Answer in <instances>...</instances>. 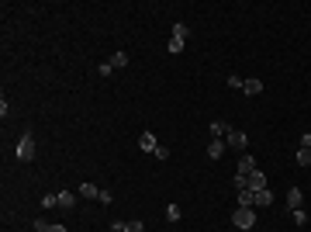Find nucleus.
<instances>
[{
  "instance_id": "23",
  "label": "nucleus",
  "mask_w": 311,
  "mask_h": 232,
  "mask_svg": "<svg viewBox=\"0 0 311 232\" xmlns=\"http://www.w3.org/2000/svg\"><path fill=\"white\" fill-rule=\"evenodd\" d=\"M152 156H156V160H170V149H166V146H156Z\"/></svg>"
},
{
  "instance_id": "22",
  "label": "nucleus",
  "mask_w": 311,
  "mask_h": 232,
  "mask_svg": "<svg viewBox=\"0 0 311 232\" xmlns=\"http://www.w3.org/2000/svg\"><path fill=\"white\" fill-rule=\"evenodd\" d=\"M173 38H187V24H183V21L173 24Z\"/></svg>"
},
{
  "instance_id": "19",
  "label": "nucleus",
  "mask_w": 311,
  "mask_h": 232,
  "mask_svg": "<svg viewBox=\"0 0 311 232\" xmlns=\"http://www.w3.org/2000/svg\"><path fill=\"white\" fill-rule=\"evenodd\" d=\"M242 84H246L242 76H235V73H228V87H232V90H242Z\"/></svg>"
},
{
  "instance_id": "25",
  "label": "nucleus",
  "mask_w": 311,
  "mask_h": 232,
  "mask_svg": "<svg viewBox=\"0 0 311 232\" xmlns=\"http://www.w3.org/2000/svg\"><path fill=\"white\" fill-rule=\"evenodd\" d=\"M97 73H100V76H111V73H114V66H111V63H100V66H97Z\"/></svg>"
},
{
  "instance_id": "10",
  "label": "nucleus",
  "mask_w": 311,
  "mask_h": 232,
  "mask_svg": "<svg viewBox=\"0 0 311 232\" xmlns=\"http://www.w3.org/2000/svg\"><path fill=\"white\" fill-rule=\"evenodd\" d=\"M270 205H273V190H256V208H270Z\"/></svg>"
},
{
  "instance_id": "14",
  "label": "nucleus",
  "mask_w": 311,
  "mask_h": 232,
  "mask_svg": "<svg viewBox=\"0 0 311 232\" xmlns=\"http://www.w3.org/2000/svg\"><path fill=\"white\" fill-rule=\"evenodd\" d=\"M107 63H111L114 69H121V66H128V52H121V49H118V52H114V56H111Z\"/></svg>"
},
{
  "instance_id": "11",
  "label": "nucleus",
  "mask_w": 311,
  "mask_h": 232,
  "mask_svg": "<svg viewBox=\"0 0 311 232\" xmlns=\"http://www.w3.org/2000/svg\"><path fill=\"white\" fill-rule=\"evenodd\" d=\"M242 90H246L249 97H256V94H263V80H259V76H253V80L242 84Z\"/></svg>"
},
{
  "instance_id": "4",
  "label": "nucleus",
  "mask_w": 311,
  "mask_h": 232,
  "mask_svg": "<svg viewBox=\"0 0 311 232\" xmlns=\"http://www.w3.org/2000/svg\"><path fill=\"white\" fill-rule=\"evenodd\" d=\"M259 167H256V160L249 156V152H242L239 156V177H249V173H256Z\"/></svg>"
},
{
  "instance_id": "17",
  "label": "nucleus",
  "mask_w": 311,
  "mask_h": 232,
  "mask_svg": "<svg viewBox=\"0 0 311 232\" xmlns=\"http://www.w3.org/2000/svg\"><path fill=\"white\" fill-rule=\"evenodd\" d=\"M166 49H170V56H180V52H183V38H170Z\"/></svg>"
},
{
  "instance_id": "8",
  "label": "nucleus",
  "mask_w": 311,
  "mask_h": 232,
  "mask_svg": "<svg viewBox=\"0 0 311 232\" xmlns=\"http://www.w3.org/2000/svg\"><path fill=\"white\" fill-rule=\"evenodd\" d=\"M80 194H83V198H90V201H100V187L87 180V184H80Z\"/></svg>"
},
{
  "instance_id": "28",
  "label": "nucleus",
  "mask_w": 311,
  "mask_h": 232,
  "mask_svg": "<svg viewBox=\"0 0 311 232\" xmlns=\"http://www.w3.org/2000/svg\"><path fill=\"white\" fill-rule=\"evenodd\" d=\"M49 232H69L66 225H49Z\"/></svg>"
},
{
  "instance_id": "26",
  "label": "nucleus",
  "mask_w": 311,
  "mask_h": 232,
  "mask_svg": "<svg viewBox=\"0 0 311 232\" xmlns=\"http://www.w3.org/2000/svg\"><path fill=\"white\" fill-rule=\"evenodd\" d=\"M35 232H49V222L45 218H35Z\"/></svg>"
},
{
  "instance_id": "16",
  "label": "nucleus",
  "mask_w": 311,
  "mask_h": 232,
  "mask_svg": "<svg viewBox=\"0 0 311 232\" xmlns=\"http://www.w3.org/2000/svg\"><path fill=\"white\" fill-rule=\"evenodd\" d=\"M297 167H311V149H297Z\"/></svg>"
},
{
  "instance_id": "6",
  "label": "nucleus",
  "mask_w": 311,
  "mask_h": 232,
  "mask_svg": "<svg viewBox=\"0 0 311 232\" xmlns=\"http://www.w3.org/2000/svg\"><path fill=\"white\" fill-rule=\"evenodd\" d=\"M56 198H59V208H62V211H73V208H76V194H73V190H59Z\"/></svg>"
},
{
  "instance_id": "2",
  "label": "nucleus",
  "mask_w": 311,
  "mask_h": 232,
  "mask_svg": "<svg viewBox=\"0 0 311 232\" xmlns=\"http://www.w3.org/2000/svg\"><path fill=\"white\" fill-rule=\"evenodd\" d=\"M232 225H235V229H242V232H246V229H253V225H256V211L239 205L235 211H232Z\"/></svg>"
},
{
  "instance_id": "1",
  "label": "nucleus",
  "mask_w": 311,
  "mask_h": 232,
  "mask_svg": "<svg viewBox=\"0 0 311 232\" xmlns=\"http://www.w3.org/2000/svg\"><path fill=\"white\" fill-rule=\"evenodd\" d=\"M14 152H18V160H21V163H31V160H35V135L24 132V135L18 139V149H14Z\"/></svg>"
},
{
  "instance_id": "20",
  "label": "nucleus",
  "mask_w": 311,
  "mask_h": 232,
  "mask_svg": "<svg viewBox=\"0 0 311 232\" xmlns=\"http://www.w3.org/2000/svg\"><path fill=\"white\" fill-rule=\"evenodd\" d=\"M42 208H59V198L56 194H42Z\"/></svg>"
},
{
  "instance_id": "5",
  "label": "nucleus",
  "mask_w": 311,
  "mask_h": 232,
  "mask_svg": "<svg viewBox=\"0 0 311 232\" xmlns=\"http://www.w3.org/2000/svg\"><path fill=\"white\" fill-rule=\"evenodd\" d=\"M270 184H266V173L263 170H256V173H249V190L256 194V190H266Z\"/></svg>"
},
{
  "instance_id": "13",
  "label": "nucleus",
  "mask_w": 311,
  "mask_h": 232,
  "mask_svg": "<svg viewBox=\"0 0 311 232\" xmlns=\"http://www.w3.org/2000/svg\"><path fill=\"white\" fill-rule=\"evenodd\" d=\"M239 205H242V208H256V194H253L249 187H242V190H239Z\"/></svg>"
},
{
  "instance_id": "24",
  "label": "nucleus",
  "mask_w": 311,
  "mask_h": 232,
  "mask_svg": "<svg viewBox=\"0 0 311 232\" xmlns=\"http://www.w3.org/2000/svg\"><path fill=\"white\" fill-rule=\"evenodd\" d=\"M125 232H145V225L135 218V222H128V225H125Z\"/></svg>"
},
{
  "instance_id": "12",
  "label": "nucleus",
  "mask_w": 311,
  "mask_h": 232,
  "mask_svg": "<svg viewBox=\"0 0 311 232\" xmlns=\"http://www.w3.org/2000/svg\"><path fill=\"white\" fill-rule=\"evenodd\" d=\"M138 146H142L145 152H156V146H159V142H156V135H152V132H142V135H138Z\"/></svg>"
},
{
  "instance_id": "18",
  "label": "nucleus",
  "mask_w": 311,
  "mask_h": 232,
  "mask_svg": "<svg viewBox=\"0 0 311 232\" xmlns=\"http://www.w3.org/2000/svg\"><path fill=\"white\" fill-rule=\"evenodd\" d=\"M180 215H183L180 205H166V218H170V222H180Z\"/></svg>"
},
{
  "instance_id": "27",
  "label": "nucleus",
  "mask_w": 311,
  "mask_h": 232,
  "mask_svg": "<svg viewBox=\"0 0 311 232\" xmlns=\"http://www.w3.org/2000/svg\"><path fill=\"white\" fill-rule=\"evenodd\" d=\"M125 225H128V222H121V218H114V222H111V232H125Z\"/></svg>"
},
{
  "instance_id": "9",
  "label": "nucleus",
  "mask_w": 311,
  "mask_h": 232,
  "mask_svg": "<svg viewBox=\"0 0 311 232\" xmlns=\"http://www.w3.org/2000/svg\"><path fill=\"white\" fill-rule=\"evenodd\" d=\"M301 201H304V194H301V187H291V190H287V208L294 211V208H301Z\"/></svg>"
},
{
  "instance_id": "21",
  "label": "nucleus",
  "mask_w": 311,
  "mask_h": 232,
  "mask_svg": "<svg viewBox=\"0 0 311 232\" xmlns=\"http://www.w3.org/2000/svg\"><path fill=\"white\" fill-rule=\"evenodd\" d=\"M291 218H294V225H308V215H304L301 208H294V211H291Z\"/></svg>"
},
{
  "instance_id": "3",
  "label": "nucleus",
  "mask_w": 311,
  "mask_h": 232,
  "mask_svg": "<svg viewBox=\"0 0 311 232\" xmlns=\"http://www.w3.org/2000/svg\"><path fill=\"white\" fill-rule=\"evenodd\" d=\"M225 142H228L232 149H246V142H249V139H246V132H242V128H228Z\"/></svg>"
},
{
  "instance_id": "15",
  "label": "nucleus",
  "mask_w": 311,
  "mask_h": 232,
  "mask_svg": "<svg viewBox=\"0 0 311 232\" xmlns=\"http://www.w3.org/2000/svg\"><path fill=\"white\" fill-rule=\"evenodd\" d=\"M211 135H214V139H225V135H228V125H225V122H211Z\"/></svg>"
},
{
  "instance_id": "7",
  "label": "nucleus",
  "mask_w": 311,
  "mask_h": 232,
  "mask_svg": "<svg viewBox=\"0 0 311 232\" xmlns=\"http://www.w3.org/2000/svg\"><path fill=\"white\" fill-rule=\"evenodd\" d=\"M225 146H228L225 139H211V142H208V156H211V160H221V152H225Z\"/></svg>"
}]
</instances>
